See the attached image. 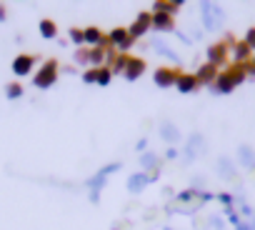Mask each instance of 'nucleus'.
Listing matches in <instances>:
<instances>
[{
	"label": "nucleus",
	"mask_w": 255,
	"mask_h": 230,
	"mask_svg": "<svg viewBox=\"0 0 255 230\" xmlns=\"http://www.w3.org/2000/svg\"><path fill=\"white\" fill-rule=\"evenodd\" d=\"M43 35H53V25L50 23H43Z\"/></svg>",
	"instance_id": "7ed1b4c3"
},
{
	"label": "nucleus",
	"mask_w": 255,
	"mask_h": 230,
	"mask_svg": "<svg viewBox=\"0 0 255 230\" xmlns=\"http://www.w3.org/2000/svg\"><path fill=\"white\" fill-rule=\"evenodd\" d=\"M50 78H53V68H48V70H43V73H40V78H38V85H45Z\"/></svg>",
	"instance_id": "f03ea898"
},
{
	"label": "nucleus",
	"mask_w": 255,
	"mask_h": 230,
	"mask_svg": "<svg viewBox=\"0 0 255 230\" xmlns=\"http://www.w3.org/2000/svg\"><path fill=\"white\" fill-rule=\"evenodd\" d=\"M28 70H30V58H18V60H15V73L23 75V73H28Z\"/></svg>",
	"instance_id": "f257e3e1"
}]
</instances>
